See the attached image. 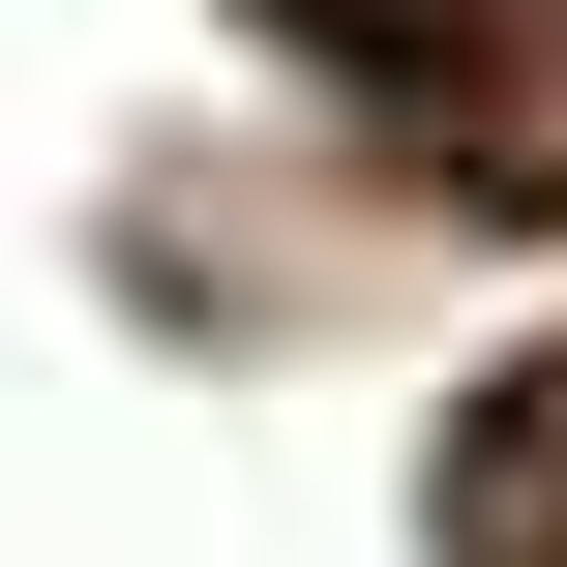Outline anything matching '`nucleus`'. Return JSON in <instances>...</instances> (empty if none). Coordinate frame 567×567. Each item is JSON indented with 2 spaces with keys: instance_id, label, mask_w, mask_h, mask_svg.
<instances>
[{
  "instance_id": "obj_1",
  "label": "nucleus",
  "mask_w": 567,
  "mask_h": 567,
  "mask_svg": "<svg viewBox=\"0 0 567 567\" xmlns=\"http://www.w3.org/2000/svg\"><path fill=\"white\" fill-rule=\"evenodd\" d=\"M478 478H508V508H538V538H567V359H538V389H508V449H478Z\"/></svg>"
}]
</instances>
